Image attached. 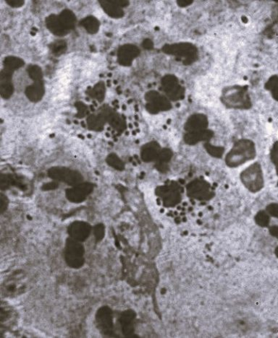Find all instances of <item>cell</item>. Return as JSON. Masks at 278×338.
<instances>
[{
	"instance_id": "obj_1",
	"label": "cell",
	"mask_w": 278,
	"mask_h": 338,
	"mask_svg": "<svg viewBox=\"0 0 278 338\" xmlns=\"http://www.w3.org/2000/svg\"><path fill=\"white\" fill-rule=\"evenodd\" d=\"M256 155L254 144L250 140H240L234 145L227 154L226 162L231 167L239 166L248 160H252Z\"/></svg>"
},
{
	"instance_id": "obj_2",
	"label": "cell",
	"mask_w": 278,
	"mask_h": 338,
	"mask_svg": "<svg viewBox=\"0 0 278 338\" xmlns=\"http://www.w3.org/2000/svg\"><path fill=\"white\" fill-rule=\"evenodd\" d=\"M241 180L246 188L249 189L251 192H256L260 190L264 184L260 165L257 163L251 165L243 172Z\"/></svg>"
},
{
	"instance_id": "obj_3",
	"label": "cell",
	"mask_w": 278,
	"mask_h": 338,
	"mask_svg": "<svg viewBox=\"0 0 278 338\" xmlns=\"http://www.w3.org/2000/svg\"><path fill=\"white\" fill-rule=\"evenodd\" d=\"M222 100L227 106L235 108H246V106H250V100L246 90L240 87H235L226 90Z\"/></svg>"
},
{
	"instance_id": "obj_4",
	"label": "cell",
	"mask_w": 278,
	"mask_h": 338,
	"mask_svg": "<svg viewBox=\"0 0 278 338\" xmlns=\"http://www.w3.org/2000/svg\"><path fill=\"white\" fill-rule=\"evenodd\" d=\"M99 329L105 334H111L113 331V313L108 307H102L97 314Z\"/></svg>"
},
{
	"instance_id": "obj_5",
	"label": "cell",
	"mask_w": 278,
	"mask_h": 338,
	"mask_svg": "<svg viewBox=\"0 0 278 338\" xmlns=\"http://www.w3.org/2000/svg\"><path fill=\"white\" fill-rule=\"evenodd\" d=\"M65 260L72 268H80L84 264L83 251L80 247L70 245L67 249Z\"/></svg>"
},
{
	"instance_id": "obj_6",
	"label": "cell",
	"mask_w": 278,
	"mask_h": 338,
	"mask_svg": "<svg viewBox=\"0 0 278 338\" xmlns=\"http://www.w3.org/2000/svg\"><path fill=\"white\" fill-rule=\"evenodd\" d=\"M207 125L206 118L203 115H196L189 119L187 124V130L190 132L202 131Z\"/></svg>"
},
{
	"instance_id": "obj_7",
	"label": "cell",
	"mask_w": 278,
	"mask_h": 338,
	"mask_svg": "<svg viewBox=\"0 0 278 338\" xmlns=\"http://www.w3.org/2000/svg\"><path fill=\"white\" fill-rule=\"evenodd\" d=\"M134 319L133 312L130 311H127L122 314L121 317L120 318V324L123 327V330L124 334L125 335H129L132 332V322Z\"/></svg>"
},
{
	"instance_id": "obj_8",
	"label": "cell",
	"mask_w": 278,
	"mask_h": 338,
	"mask_svg": "<svg viewBox=\"0 0 278 338\" xmlns=\"http://www.w3.org/2000/svg\"><path fill=\"white\" fill-rule=\"evenodd\" d=\"M267 90L272 92V96L274 99L278 100V77L272 76L266 84Z\"/></svg>"
},
{
	"instance_id": "obj_9",
	"label": "cell",
	"mask_w": 278,
	"mask_h": 338,
	"mask_svg": "<svg viewBox=\"0 0 278 338\" xmlns=\"http://www.w3.org/2000/svg\"><path fill=\"white\" fill-rule=\"evenodd\" d=\"M255 219L256 222L262 227H267L269 222V214L264 211L259 212Z\"/></svg>"
},
{
	"instance_id": "obj_10",
	"label": "cell",
	"mask_w": 278,
	"mask_h": 338,
	"mask_svg": "<svg viewBox=\"0 0 278 338\" xmlns=\"http://www.w3.org/2000/svg\"><path fill=\"white\" fill-rule=\"evenodd\" d=\"M267 212L269 215L273 217H278V204L273 203L268 205Z\"/></svg>"
},
{
	"instance_id": "obj_11",
	"label": "cell",
	"mask_w": 278,
	"mask_h": 338,
	"mask_svg": "<svg viewBox=\"0 0 278 338\" xmlns=\"http://www.w3.org/2000/svg\"><path fill=\"white\" fill-rule=\"evenodd\" d=\"M271 157H272L273 163L277 164L278 165V142L274 144V146H273Z\"/></svg>"
},
{
	"instance_id": "obj_12",
	"label": "cell",
	"mask_w": 278,
	"mask_h": 338,
	"mask_svg": "<svg viewBox=\"0 0 278 338\" xmlns=\"http://www.w3.org/2000/svg\"><path fill=\"white\" fill-rule=\"evenodd\" d=\"M269 232H270L273 237H276L278 239V227H272Z\"/></svg>"
},
{
	"instance_id": "obj_13",
	"label": "cell",
	"mask_w": 278,
	"mask_h": 338,
	"mask_svg": "<svg viewBox=\"0 0 278 338\" xmlns=\"http://www.w3.org/2000/svg\"><path fill=\"white\" fill-rule=\"evenodd\" d=\"M107 76H108L109 78H111V77L113 76V74H112V73H109V74L107 75Z\"/></svg>"
},
{
	"instance_id": "obj_14",
	"label": "cell",
	"mask_w": 278,
	"mask_h": 338,
	"mask_svg": "<svg viewBox=\"0 0 278 338\" xmlns=\"http://www.w3.org/2000/svg\"><path fill=\"white\" fill-rule=\"evenodd\" d=\"M275 254H276V255H277V257H278V247H277V249H276Z\"/></svg>"
},
{
	"instance_id": "obj_15",
	"label": "cell",
	"mask_w": 278,
	"mask_h": 338,
	"mask_svg": "<svg viewBox=\"0 0 278 338\" xmlns=\"http://www.w3.org/2000/svg\"><path fill=\"white\" fill-rule=\"evenodd\" d=\"M118 81H117V80H114V84L117 85V84H118Z\"/></svg>"
},
{
	"instance_id": "obj_16",
	"label": "cell",
	"mask_w": 278,
	"mask_h": 338,
	"mask_svg": "<svg viewBox=\"0 0 278 338\" xmlns=\"http://www.w3.org/2000/svg\"><path fill=\"white\" fill-rule=\"evenodd\" d=\"M31 34H32L33 36H35V35H36V33H31Z\"/></svg>"
},
{
	"instance_id": "obj_17",
	"label": "cell",
	"mask_w": 278,
	"mask_h": 338,
	"mask_svg": "<svg viewBox=\"0 0 278 338\" xmlns=\"http://www.w3.org/2000/svg\"><path fill=\"white\" fill-rule=\"evenodd\" d=\"M277 174H278V167H277Z\"/></svg>"
}]
</instances>
